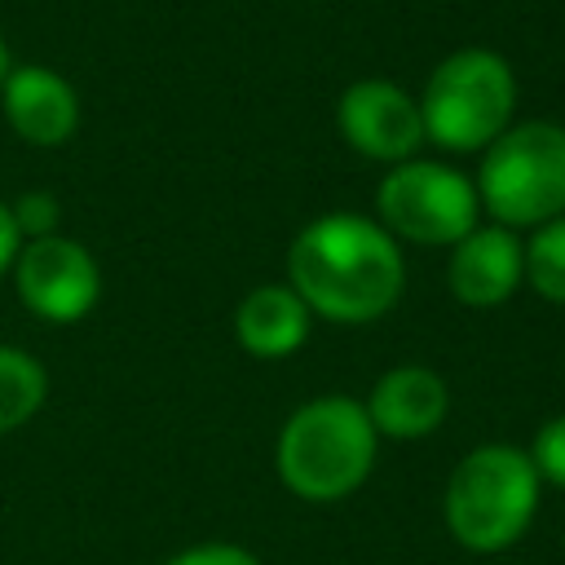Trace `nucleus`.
I'll return each instance as SVG.
<instances>
[{"label": "nucleus", "instance_id": "f257e3e1", "mask_svg": "<svg viewBox=\"0 0 565 565\" xmlns=\"http://www.w3.org/2000/svg\"><path fill=\"white\" fill-rule=\"evenodd\" d=\"M287 287L327 322H375L406 287L402 243L362 212H322L287 247Z\"/></svg>", "mask_w": 565, "mask_h": 565}, {"label": "nucleus", "instance_id": "f03ea898", "mask_svg": "<svg viewBox=\"0 0 565 565\" xmlns=\"http://www.w3.org/2000/svg\"><path fill=\"white\" fill-rule=\"evenodd\" d=\"M380 455V433L366 419V406L349 393H322L296 406L278 433L274 463L282 486L309 503H335L353 494Z\"/></svg>", "mask_w": 565, "mask_h": 565}, {"label": "nucleus", "instance_id": "7ed1b4c3", "mask_svg": "<svg viewBox=\"0 0 565 565\" xmlns=\"http://www.w3.org/2000/svg\"><path fill=\"white\" fill-rule=\"evenodd\" d=\"M539 472L530 463V450H516L508 441H486L468 450L441 494V516L446 530L459 547L477 556L508 552L512 543L525 539L534 512H539Z\"/></svg>", "mask_w": 565, "mask_h": 565}, {"label": "nucleus", "instance_id": "20e7f679", "mask_svg": "<svg viewBox=\"0 0 565 565\" xmlns=\"http://www.w3.org/2000/svg\"><path fill=\"white\" fill-rule=\"evenodd\" d=\"M477 199L508 230H534L565 216V124L525 119L508 124L477 168Z\"/></svg>", "mask_w": 565, "mask_h": 565}, {"label": "nucleus", "instance_id": "39448f33", "mask_svg": "<svg viewBox=\"0 0 565 565\" xmlns=\"http://www.w3.org/2000/svg\"><path fill=\"white\" fill-rule=\"evenodd\" d=\"M516 110V75L494 49H455L446 53L419 97L424 141L472 154L486 150Z\"/></svg>", "mask_w": 565, "mask_h": 565}, {"label": "nucleus", "instance_id": "423d86ee", "mask_svg": "<svg viewBox=\"0 0 565 565\" xmlns=\"http://www.w3.org/2000/svg\"><path fill=\"white\" fill-rule=\"evenodd\" d=\"M477 185L459 168L441 159H406L393 163L375 190L380 225L402 243L419 247H455L468 230H477Z\"/></svg>", "mask_w": 565, "mask_h": 565}, {"label": "nucleus", "instance_id": "0eeeda50", "mask_svg": "<svg viewBox=\"0 0 565 565\" xmlns=\"http://www.w3.org/2000/svg\"><path fill=\"white\" fill-rule=\"evenodd\" d=\"M13 282H18L22 305L35 318L62 322V327L88 318L102 296V269H97L93 252L66 234L22 243V252L13 260Z\"/></svg>", "mask_w": 565, "mask_h": 565}, {"label": "nucleus", "instance_id": "6e6552de", "mask_svg": "<svg viewBox=\"0 0 565 565\" xmlns=\"http://www.w3.org/2000/svg\"><path fill=\"white\" fill-rule=\"evenodd\" d=\"M335 124H340V137L362 159H375V163H388V168L415 159L419 146H424L419 102L384 75L353 79L335 102Z\"/></svg>", "mask_w": 565, "mask_h": 565}, {"label": "nucleus", "instance_id": "1a4fd4ad", "mask_svg": "<svg viewBox=\"0 0 565 565\" xmlns=\"http://www.w3.org/2000/svg\"><path fill=\"white\" fill-rule=\"evenodd\" d=\"M450 296L468 309H499L525 282V247L508 225H477L450 247Z\"/></svg>", "mask_w": 565, "mask_h": 565}, {"label": "nucleus", "instance_id": "9d476101", "mask_svg": "<svg viewBox=\"0 0 565 565\" xmlns=\"http://www.w3.org/2000/svg\"><path fill=\"white\" fill-rule=\"evenodd\" d=\"M4 124L31 146H62L79 128V93L53 66H13L0 84Z\"/></svg>", "mask_w": 565, "mask_h": 565}, {"label": "nucleus", "instance_id": "9b49d317", "mask_svg": "<svg viewBox=\"0 0 565 565\" xmlns=\"http://www.w3.org/2000/svg\"><path fill=\"white\" fill-rule=\"evenodd\" d=\"M362 406H366V419L380 437L419 441L433 428H441V419L450 411V388L437 371H428L419 362H406V366L384 371L371 384V397Z\"/></svg>", "mask_w": 565, "mask_h": 565}, {"label": "nucleus", "instance_id": "f8f14e48", "mask_svg": "<svg viewBox=\"0 0 565 565\" xmlns=\"http://www.w3.org/2000/svg\"><path fill=\"white\" fill-rule=\"evenodd\" d=\"M309 309L305 300L287 287V282H265L252 287L238 309H234V340L252 353V358H291L305 340H309Z\"/></svg>", "mask_w": 565, "mask_h": 565}, {"label": "nucleus", "instance_id": "ddd939ff", "mask_svg": "<svg viewBox=\"0 0 565 565\" xmlns=\"http://www.w3.org/2000/svg\"><path fill=\"white\" fill-rule=\"evenodd\" d=\"M49 397V375L44 366L13 344H0V433L22 428Z\"/></svg>", "mask_w": 565, "mask_h": 565}, {"label": "nucleus", "instance_id": "4468645a", "mask_svg": "<svg viewBox=\"0 0 565 565\" xmlns=\"http://www.w3.org/2000/svg\"><path fill=\"white\" fill-rule=\"evenodd\" d=\"M521 247H525V282L543 300L565 305V216L534 225L530 243Z\"/></svg>", "mask_w": 565, "mask_h": 565}, {"label": "nucleus", "instance_id": "2eb2a0df", "mask_svg": "<svg viewBox=\"0 0 565 565\" xmlns=\"http://www.w3.org/2000/svg\"><path fill=\"white\" fill-rule=\"evenodd\" d=\"M530 463H534L539 481H547V486L565 490V415H552V419L534 433Z\"/></svg>", "mask_w": 565, "mask_h": 565}, {"label": "nucleus", "instance_id": "dca6fc26", "mask_svg": "<svg viewBox=\"0 0 565 565\" xmlns=\"http://www.w3.org/2000/svg\"><path fill=\"white\" fill-rule=\"evenodd\" d=\"M9 207H13V221H18L22 243L49 238V234H57V225H62V207H57V199L44 194V190H26V194H22L18 203H9Z\"/></svg>", "mask_w": 565, "mask_h": 565}, {"label": "nucleus", "instance_id": "f3484780", "mask_svg": "<svg viewBox=\"0 0 565 565\" xmlns=\"http://www.w3.org/2000/svg\"><path fill=\"white\" fill-rule=\"evenodd\" d=\"M163 565H260V561L238 543H194V547L168 556Z\"/></svg>", "mask_w": 565, "mask_h": 565}, {"label": "nucleus", "instance_id": "a211bd4d", "mask_svg": "<svg viewBox=\"0 0 565 565\" xmlns=\"http://www.w3.org/2000/svg\"><path fill=\"white\" fill-rule=\"evenodd\" d=\"M18 252H22V234H18L13 207H9L4 199H0V274H9V269H13Z\"/></svg>", "mask_w": 565, "mask_h": 565}, {"label": "nucleus", "instance_id": "6ab92c4d", "mask_svg": "<svg viewBox=\"0 0 565 565\" xmlns=\"http://www.w3.org/2000/svg\"><path fill=\"white\" fill-rule=\"evenodd\" d=\"M13 71V62H9V44H4V31H0V84H4V75Z\"/></svg>", "mask_w": 565, "mask_h": 565}]
</instances>
